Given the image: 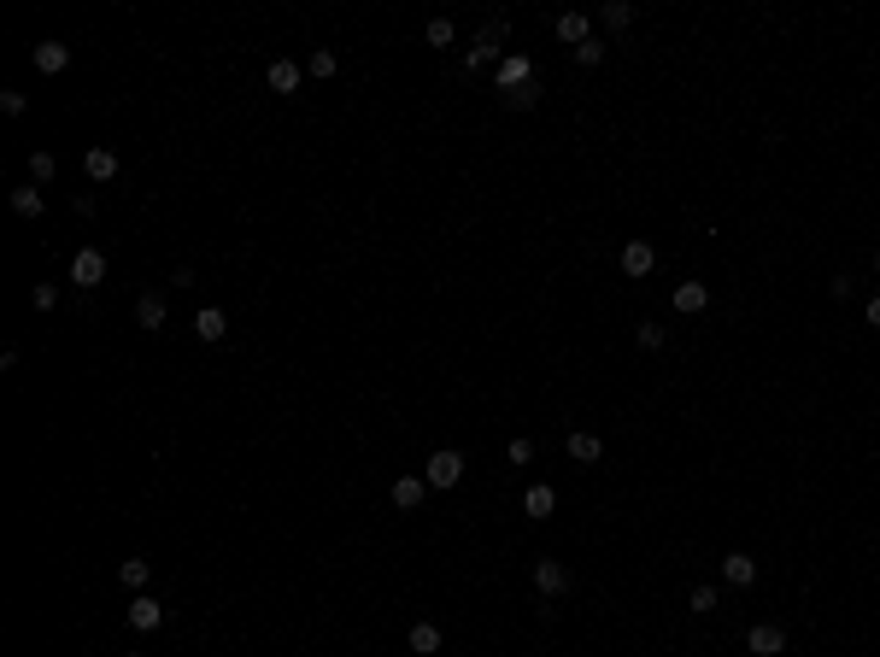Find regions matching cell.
Returning <instances> with one entry per match:
<instances>
[{
    "label": "cell",
    "mask_w": 880,
    "mask_h": 657,
    "mask_svg": "<svg viewBox=\"0 0 880 657\" xmlns=\"http://www.w3.org/2000/svg\"><path fill=\"white\" fill-rule=\"evenodd\" d=\"M135 329H165V294H141V300H135Z\"/></svg>",
    "instance_id": "cell-14"
},
{
    "label": "cell",
    "mask_w": 880,
    "mask_h": 657,
    "mask_svg": "<svg viewBox=\"0 0 880 657\" xmlns=\"http://www.w3.org/2000/svg\"><path fill=\"white\" fill-rule=\"evenodd\" d=\"M30 305H35V312H53V305H59V288H53V282H35V288H30Z\"/></svg>",
    "instance_id": "cell-28"
},
{
    "label": "cell",
    "mask_w": 880,
    "mask_h": 657,
    "mask_svg": "<svg viewBox=\"0 0 880 657\" xmlns=\"http://www.w3.org/2000/svg\"><path fill=\"white\" fill-rule=\"evenodd\" d=\"M569 458H575V464H599V458H604V440L593 435V429H575V435H569Z\"/></svg>",
    "instance_id": "cell-16"
},
{
    "label": "cell",
    "mask_w": 880,
    "mask_h": 657,
    "mask_svg": "<svg viewBox=\"0 0 880 657\" xmlns=\"http://www.w3.org/2000/svg\"><path fill=\"white\" fill-rule=\"evenodd\" d=\"M423 499H429V481L423 476H400V481H393V505H400V511H417Z\"/></svg>",
    "instance_id": "cell-15"
},
{
    "label": "cell",
    "mask_w": 880,
    "mask_h": 657,
    "mask_svg": "<svg viewBox=\"0 0 880 657\" xmlns=\"http://www.w3.org/2000/svg\"><path fill=\"white\" fill-rule=\"evenodd\" d=\"M493 77H499V94H517V89H528V82H535V65H528V53H505Z\"/></svg>",
    "instance_id": "cell-4"
},
{
    "label": "cell",
    "mask_w": 880,
    "mask_h": 657,
    "mask_svg": "<svg viewBox=\"0 0 880 657\" xmlns=\"http://www.w3.org/2000/svg\"><path fill=\"white\" fill-rule=\"evenodd\" d=\"M159 623H165V604H159L153 593H135V599H130V628L147 634V628H159Z\"/></svg>",
    "instance_id": "cell-12"
},
{
    "label": "cell",
    "mask_w": 880,
    "mask_h": 657,
    "mask_svg": "<svg viewBox=\"0 0 880 657\" xmlns=\"http://www.w3.org/2000/svg\"><path fill=\"white\" fill-rule=\"evenodd\" d=\"M30 59H35V71H42V77H59V71L71 65V47L65 42H35Z\"/></svg>",
    "instance_id": "cell-7"
},
{
    "label": "cell",
    "mask_w": 880,
    "mask_h": 657,
    "mask_svg": "<svg viewBox=\"0 0 880 657\" xmlns=\"http://www.w3.org/2000/svg\"><path fill=\"white\" fill-rule=\"evenodd\" d=\"M746 652H751V657H780V652H787V628L758 623V628L746 634Z\"/></svg>",
    "instance_id": "cell-5"
},
{
    "label": "cell",
    "mask_w": 880,
    "mask_h": 657,
    "mask_svg": "<svg viewBox=\"0 0 880 657\" xmlns=\"http://www.w3.org/2000/svg\"><path fill=\"white\" fill-rule=\"evenodd\" d=\"M334 71H341V59H334L329 47H312V59H305V77L324 82V77H334Z\"/></svg>",
    "instance_id": "cell-23"
},
{
    "label": "cell",
    "mask_w": 880,
    "mask_h": 657,
    "mask_svg": "<svg viewBox=\"0 0 880 657\" xmlns=\"http://www.w3.org/2000/svg\"><path fill=\"white\" fill-rule=\"evenodd\" d=\"M599 59H604V42H599V35H587V42L575 47V65H599Z\"/></svg>",
    "instance_id": "cell-30"
},
{
    "label": "cell",
    "mask_w": 880,
    "mask_h": 657,
    "mask_svg": "<svg viewBox=\"0 0 880 657\" xmlns=\"http://www.w3.org/2000/svg\"><path fill=\"white\" fill-rule=\"evenodd\" d=\"M42 188H35V182H30V188H12V212H18V217H42Z\"/></svg>",
    "instance_id": "cell-22"
},
{
    "label": "cell",
    "mask_w": 880,
    "mask_h": 657,
    "mask_svg": "<svg viewBox=\"0 0 880 657\" xmlns=\"http://www.w3.org/2000/svg\"><path fill=\"white\" fill-rule=\"evenodd\" d=\"M300 77H305V65H294V59H270V71H265V82L276 94H300Z\"/></svg>",
    "instance_id": "cell-11"
},
{
    "label": "cell",
    "mask_w": 880,
    "mask_h": 657,
    "mask_svg": "<svg viewBox=\"0 0 880 657\" xmlns=\"http://www.w3.org/2000/svg\"><path fill=\"white\" fill-rule=\"evenodd\" d=\"M71 282H77L82 294H89V288H101V282H106V253H94V246H82V253L71 258Z\"/></svg>",
    "instance_id": "cell-3"
},
{
    "label": "cell",
    "mask_w": 880,
    "mask_h": 657,
    "mask_svg": "<svg viewBox=\"0 0 880 657\" xmlns=\"http://www.w3.org/2000/svg\"><path fill=\"white\" fill-rule=\"evenodd\" d=\"M652 265H658V253H652V241H623V276H652Z\"/></svg>",
    "instance_id": "cell-8"
},
{
    "label": "cell",
    "mask_w": 880,
    "mask_h": 657,
    "mask_svg": "<svg viewBox=\"0 0 880 657\" xmlns=\"http://www.w3.org/2000/svg\"><path fill=\"white\" fill-rule=\"evenodd\" d=\"M716 569H722L728 587H751V581H758V557H746V552H728Z\"/></svg>",
    "instance_id": "cell-10"
},
{
    "label": "cell",
    "mask_w": 880,
    "mask_h": 657,
    "mask_svg": "<svg viewBox=\"0 0 880 657\" xmlns=\"http://www.w3.org/2000/svg\"><path fill=\"white\" fill-rule=\"evenodd\" d=\"M552 35H557V42H569V47H581L593 35L587 12H557V18H552Z\"/></svg>",
    "instance_id": "cell-9"
},
{
    "label": "cell",
    "mask_w": 880,
    "mask_h": 657,
    "mask_svg": "<svg viewBox=\"0 0 880 657\" xmlns=\"http://www.w3.org/2000/svg\"><path fill=\"white\" fill-rule=\"evenodd\" d=\"M423 481H429V488H440V493H446V488H458V481H464V452L440 446V452L423 464Z\"/></svg>",
    "instance_id": "cell-2"
},
{
    "label": "cell",
    "mask_w": 880,
    "mask_h": 657,
    "mask_svg": "<svg viewBox=\"0 0 880 657\" xmlns=\"http://www.w3.org/2000/svg\"><path fill=\"white\" fill-rule=\"evenodd\" d=\"M875 270H880V253H875Z\"/></svg>",
    "instance_id": "cell-35"
},
{
    "label": "cell",
    "mask_w": 880,
    "mask_h": 657,
    "mask_svg": "<svg viewBox=\"0 0 880 657\" xmlns=\"http://www.w3.org/2000/svg\"><path fill=\"white\" fill-rule=\"evenodd\" d=\"M599 18H604V30H628V24H634V6H628V0H611V6H599Z\"/></svg>",
    "instance_id": "cell-25"
},
{
    "label": "cell",
    "mask_w": 880,
    "mask_h": 657,
    "mask_svg": "<svg viewBox=\"0 0 880 657\" xmlns=\"http://www.w3.org/2000/svg\"><path fill=\"white\" fill-rule=\"evenodd\" d=\"M863 317H869V329H880V294H875L869 305H863Z\"/></svg>",
    "instance_id": "cell-34"
},
{
    "label": "cell",
    "mask_w": 880,
    "mask_h": 657,
    "mask_svg": "<svg viewBox=\"0 0 880 657\" xmlns=\"http://www.w3.org/2000/svg\"><path fill=\"white\" fill-rule=\"evenodd\" d=\"M82 170H89V182H111L118 177V153H111V147H89V153H82Z\"/></svg>",
    "instance_id": "cell-13"
},
{
    "label": "cell",
    "mask_w": 880,
    "mask_h": 657,
    "mask_svg": "<svg viewBox=\"0 0 880 657\" xmlns=\"http://www.w3.org/2000/svg\"><path fill=\"white\" fill-rule=\"evenodd\" d=\"M505 458H511V464H535V440H523V435H517L511 446H505Z\"/></svg>",
    "instance_id": "cell-32"
},
{
    "label": "cell",
    "mask_w": 880,
    "mask_h": 657,
    "mask_svg": "<svg viewBox=\"0 0 880 657\" xmlns=\"http://www.w3.org/2000/svg\"><path fill=\"white\" fill-rule=\"evenodd\" d=\"M523 511H528V517H552V511H557V493L546 488V481H540V488H528V493H523Z\"/></svg>",
    "instance_id": "cell-19"
},
{
    "label": "cell",
    "mask_w": 880,
    "mask_h": 657,
    "mask_svg": "<svg viewBox=\"0 0 880 657\" xmlns=\"http://www.w3.org/2000/svg\"><path fill=\"white\" fill-rule=\"evenodd\" d=\"M194 334H200V341H206V346H218V341H223V334H229V324H223V312H218V305H206V312H200V317H194Z\"/></svg>",
    "instance_id": "cell-18"
},
{
    "label": "cell",
    "mask_w": 880,
    "mask_h": 657,
    "mask_svg": "<svg viewBox=\"0 0 880 657\" xmlns=\"http://www.w3.org/2000/svg\"><path fill=\"white\" fill-rule=\"evenodd\" d=\"M704 305H711V288H704V282H681V288H675V312L699 317Z\"/></svg>",
    "instance_id": "cell-17"
},
{
    "label": "cell",
    "mask_w": 880,
    "mask_h": 657,
    "mask_svg": "<svg viewBox=\"0 0 880 657\" xmlns=\"http://www.w3.org/2000/svg\"><path fill=\"white\" fill-rule=\"evenodd\" d=\"M499 101L511 106V111H528V106L540 101V82H528V89H517V94H499Z\"/></svg>",
    "instance_id": "cell-29"
},
{
    "label": "cell",
    "mask_w": 880,
    "mask_h": 657,
    "mask_svg": "<svg viewBox=\"0 0 880 657\" xmlns=\"http://www.w3.org/2000/svg\"><path fill=\"white\" fill-rule=\"evenodd\" d=\"M687 604H692V616H711V611H716V587H692Z\"/></svg>",
    "instance_id": "cell-31"
},
{
    "label": "cell",
    "mask_w": 880,
    "mask_h": 657,
    "mask_svg": "<svg viewBox=\"0 0 880 657\" xmlns=\"http://www.w3.org/2000/svg\"><path fill=\"white\" fill-rule=\"evenodd\" d=\"M423 35H429V47H452V35H458V30H452V18H429V30H423Z\"/></svg>",
    "instance_id": "cell-27"
},
{
    "label": "cell",
    "mask_w": 880,
    "mask_h": 657,
    "mask_svg": "<svg viewBox=\"0 0 880 657\" xmlns=\"http://www.w3.org/2000/svg\"><path fill=\"white\" fill-rule=\"evenodd\" d=\"M411 652L417 657H435L440 652V628L435 623H411Z\"/></svg>",
    "instance_id": "cell-20"
},
{
    "label": "cell",
    "mask_w": 880,
    "mask_h": 657,
    "mask_svg": "<svg viewBox=\"0 0 880 657\" xmlns=\"http://www.w3.org/2000/svg\"><path fill=\"white\" fill-rule=\"evenodd\" d=\"M505 35H511V30H505L499 18L481 24V35H476V47L464 53V65H469V71H481V65H493V59H505Z\"/></svg>",
    "instance_id": "cell-1"
},
{
    "label": "cell",
    "mask_w": 880,
    "mask_h": 657,
    "mask_svg": "<svg viewBox=\"0 0 880 657\" xmlns=\"http://www.w3.org/2000/svg\"><path fill=\"white\" fill-rule=\"evenodd\" d=\"M130 657H147V652H130Z\"/></svg>",
    "instance_id": "cell-36"
},
{
    "label": "cell",
    "mask_w": 880,
    "mask_h": 657,
    "mask_svg": "<svg viewBox=\"0 0 880 657\" xmlns=\"http://www.w3.org/2000/svg\"><path fill=\"white\" fill-rule=\"evenodd\" d=\"M24 106H30V101H24L18 89H0V111H6V118H24Z\"/></svg>",
    "instance_id": "cell-33"
},
{
    "label": "cell",
    "mask_w": 880,
    "mask_h": 657,
    "mask_svg": "<svg viewBox=\"0 0 880 657\" xmlns=\"http://www.w3.org/2000/svg\"><path fill=\"white\" fill-rule=\"evenodd\" d=\"M535 587L546 593V599H557V593H569V569L557 564V557H535Z\"/></svg>",
    "instance_id": "cell-6"
},
{
    "label": "cell",
    "mask_w": 880,
    "mask_h": 657,
    "mask_svg": "<svg viewBox=\"0 0 880 657\" xmlns=\"http://www.w3.org/2000/svg\"><path fill=\"white\" fill-rule=\"evenodd\" d=\"M53 177H59V159L47 153V147H35V153H30V182L42 188V182H53Z\"/></svg>",
    "instance_id": "cell-21"
},
{
    "label": "cell",
    "mask_w": 880,
    "mask_h": 657,
    "mask_svg": "<svg viewBox=\"0 0 880 657\" xmlns=\"http://www.w3.org/2000/svg\"><path fill=\"white\" fill-rule=\"evenodd\" d=\"M634 346H640V353H658V346H663V324H652V317H646V324L634 329Z\"/></svg>",
    "instance_id": "cell-26"
},
{
    "label": "cell",
    "mask_w": 880,
    "mask_h": 657,
    "mask_svg": "<svg viewBox=\"0 0 880 657\" xmlns=\"http://www.w3.org/2000/svg\"><path fill=\"white\" fill-rule=\"evenodd\" d=\"M118 581H123L130 593H141V587H147V557H123V564H118Z\"/></svg>",
    "instance_id": "cell-24"
}]
</instances>
